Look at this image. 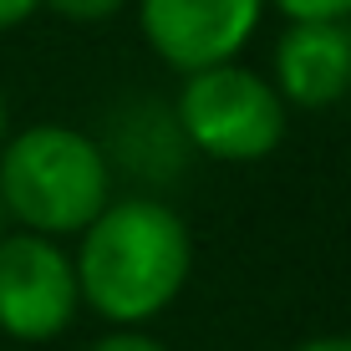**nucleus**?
<instances>
[{"instance_id":"obj_9","label":"nucleus","mask_w":351,"mask_h":351,"mask_svg":"<svg viewBox=\"0 0 351 351\" xmlns=\"http://www.w3.org/2000/svg\"><path fill=\"white\" fill-rule=\"evenodd\" d=\"M87 351H168L148 326H107Z\"/></svg>"},{"instance_id":"obj_2","label":"nucleus","mask_w":351,"mask_h":351,"mask_svg":"<svg viewBox=\"0 0 351 351\" xmlns=\"http://www.w3.org/2000/svg\"><path fill=\"white\" fill-rule=\"evenodd\" d=\"M112 199V163L102 143L66 123H36L0 143V209L16 229L77 239Z\"/></svg>"},{"instance_id":"obj_11","label":"nucleus","mask_w":351,"mask_h":351,"mask_svg":"<svg viewBox=\"0 0 351 351\" xmlns=\"http://www.w3.org/2000/svg\"><path fill=\"white\" fill-rule=\"evenodd\" d=\"M290 351H351V336H346V331H336V336H311V341H300V346H290Z\"/></svg>"},{"instance_id":"obj_12","label":"nucleus","mask_w":351,"mask_h":351,"mask_svg":"<svg viewBox=\"0 0 351 351\" xmlns=\"http://www.w3.org/2000/svg\"><path fill=\"white\" fill-rule=\"evenodd\" d=\"M10 138V107H5V92H0V143Z\"/></svg>"},{"instance_id":"obj_1","label":"nucleus","mask_w":351,"mask_h":351,"mask_svg":"<svg viewBox=\"0 0 351 351\" xmlns=\"http://www.w3.org/2000/svg\"><path fill=\"white\" fill-rule=\"evenodd\" d=\"M71 270L82 311L102 326H153L193 275V234L168 199L112 193L77 234Z\"/></svg>"},{"instance_id":"obj_10","label":"nucleus","mask_w":351,"mask_h":351,"mask_svg":"<svg viewBox=\"0 0 351 351\" xmlns=\"http://www.w3.org/2000/svg\"><path fill=\"white\" fill-rule=\"evenodd\" d=\"M41 10V0H0V31H16Z\"/></svg>"},{"instance_id":"obj_5","label":"nucleus","mask_w":351,"mask_h":351,"mask_svg":"<svg viewBox=\"0 0 351 351\" xmlns=\"http://www.w3.org/2000/svg\"><path fill=\"white\" fill-rule=\"evenodd\" d=\"M265 21V0H138V31L148 51L173 71L239 62Z\"/></svg>"},{"instance_id":"obj_6","label":"nucleus","mask_w":351,"mask_h":351,"mask_svg":"<svg viewBox=\"0 0 351 351\" xmlns=\"http://www.w3.org/2000/svg\"><path fill=\"white\" fill-rule=\"evenodd\" d=\"M270 82L290 112H326L351 97V21H285Z\"/></svg>"},{"instance_id":"obj_3","label":"nucleus","mask_w":351,"mask_h":351,"mask_svg":"<svg viewBox=\"0 0 351 351\" xmlns=\"http://www.w3.org/2000/svg\"><path fill=\"white\" fill-rule=\"evenodd\" d=\"M173 128L193 153L214 163H265L290 132V107L265 71L219 62L184 77L173 97Z\"/></svg>"},{"instance_id":"obj_8","label":"nucleus","mask_w":351,"mask_h":351,"mask_svg":"<svg viewBox=\"0 0 351 351\" xmlns=\"http://www.w3.org/2000/svg\"><path fill=\"white\" fill-rule=\"evenodd\" d=\"M285 21H351V0H265Z\"/></svg>"},{"instance_id":"obj_7","label":"nucleus","mask_w":351,"mask_h":351,"mask_svg":"<svg viewBox=\"0 0 351 351\" xmlns=\"http://www.w3.org/2000/svg\"><path fill=\"white\" fill-rule=\"evenodd\" d=\"M41 10H51L56 21H71V26H102V21L123 16L128 0H41Z\"/></svg>"},{"instance_id":"obj_4","label":"nucleus","mask_w":351,"mask_h":351,"mask_svg":"<svg viewBox=\"0 0 351 351\" xmlns=\"http://www.w3.org/2000/svg\"><path fill=\"white\" fill-rule=\"evenodd\" d=\"M82 316V290L71 255L62 239L31 234H0V336L21 346H46L66 336Z\"/></svg>"}]
</instances>
